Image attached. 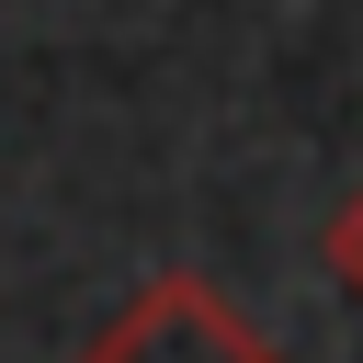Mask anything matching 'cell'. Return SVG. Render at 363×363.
Returning a JSON list of instances; mask_svg holds the SVG:
<instances>
[{"label": "cell", "mask_w": 363, "mask_h": 363, "mask_svg": "<svg viewBox=\"0 0 363 363\" xmlns=\"http://www.w3.org/2000/svg\"><path fill=\"white\" fill-rule=\"evenodd\" d=\"M79 363H284L204 272H159V284H136V306L79 352Z\"/></svg>", "instance_id": "cell-1"}, {"label": "cell", "mask_w": 363, "mask_h": 363, "mask_svg": "<svg viewBox=\"0 0 363 363\" xmlns=\"http://www.w3.org/2000/svg\"><path fill=\"white\" fill-rule=\"evenodd\" d=\"M329 272H340V284L363 295V193H352V204L329 216Z\"/></svg>", "instance_id": "cell-2"}]
</instances>
